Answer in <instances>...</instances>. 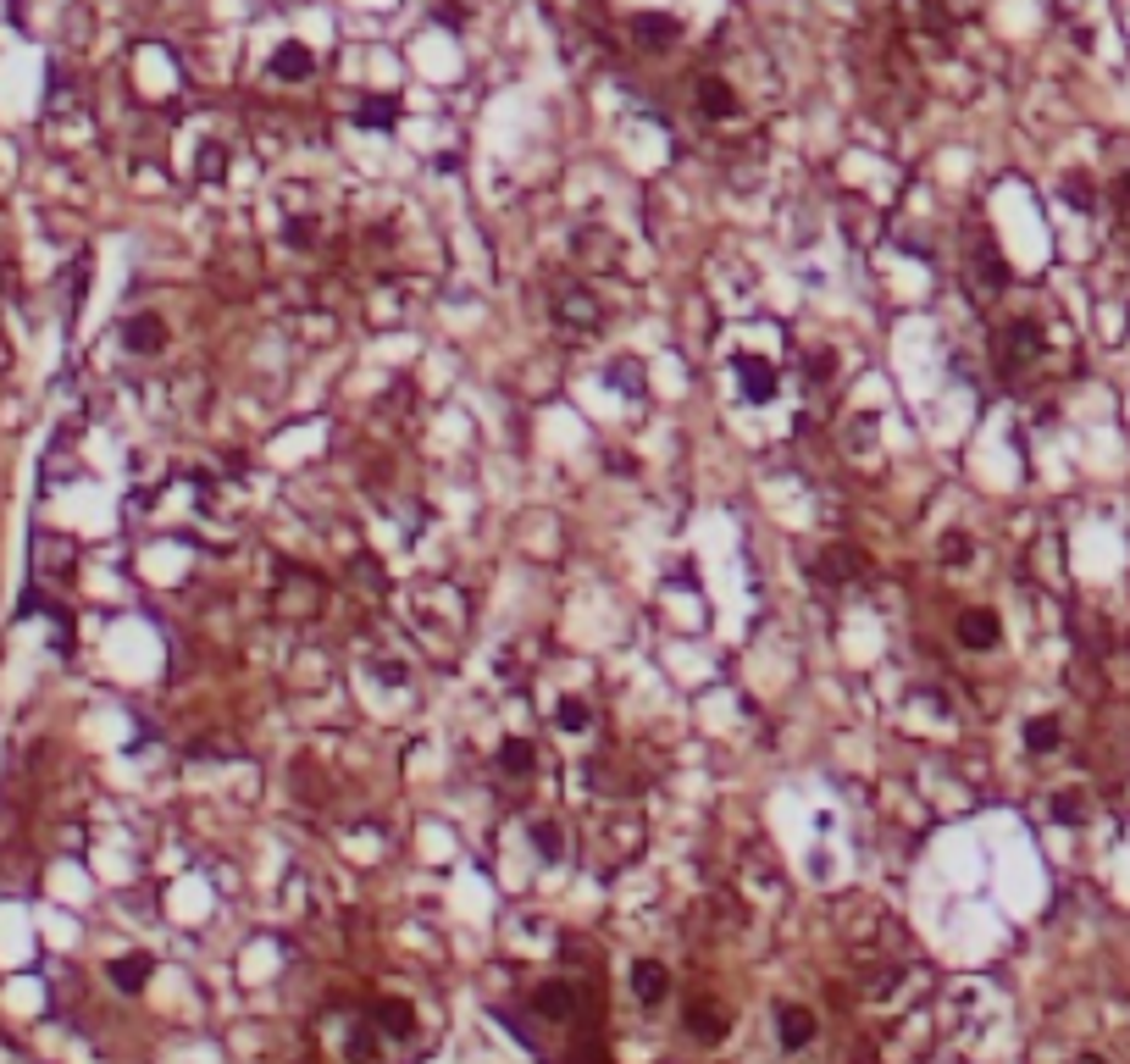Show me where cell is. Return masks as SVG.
Segmentation results:
<instances>
[{
  "instance_id": "7c38bea8",
  "label": "cell",
  "mask_w": 1130,
  "mask_h": 1064,
  "mask_svg": "<svg viewBox=\"0 0 1130 1064\" xmlns=\"http://www.w3.org/2000/svg\"><path fill=\"white\" fill-rule=\"evenodd\" d=\"M954 638L964 643V649L987 654V649H997V638H1004V626H997V616H992V610H964V616L954 621Z\"/></svg>"
},
{
  "instance_id": "3957f363",
  "label": "cell",
  "mask_w": 1130,
  "mask_h": 1064,
  "mask_svg": "<svg viewBox=\"0 0 1130 1064\" xmlns=\"http://www.w3.org/2000/svg\"><path fill=\"white\" fill-rule=\"evenodd\" d=\"M321 599H328V588H321L316 571H283V588H278V616L283 621H311Z\"/></svg>"
},
{
  "instance_id": "7402d4cb",
  "label": "cell",
  "mask_w": 1130,
  "mask_h": 1064,
  "mask_svg": "<svg viewBox=\"0 0 1130 1064\" xmlns=\"http://www.w3.org/2000/svg\"><path fill=\"white\" fill-rule=\"evenodd\" d=\"M1053 820H1064V827H1080L1086 820V793H1075V787H1064V793H1053Z\"/></svg>"
},
{
  "instance_id": "484cf974",
  "label": "cell",
  "mask_w": 1130,
  "mask_h": 1064,
  "mask_svg": "<svg viewBox=\"0 0 1130 1064\" xmlns=\"http://www.w3.org/2000/svg\"><path fill=\"white\" fill-rule=\"evenodd\" d=\"M803 366H810V383H831V377H837V355H831V349H815Z\"/></svg>"
},
{
  "instance_id": "ba28073f",
  "label": "cell",
  "mask_w": 1130,
  "mask_h": 1064,
  "mask_svg": "<svg viewBox=\"0 0 1130 1064\" xmlns=\"http://www.w3.org/2000/svg\"><path fill=\"white\" fill-rule=\"evenodd\" d=\"M776 1037H782L787 1054H803V1047L820 1037L815 1009H810V1004H782V1009H776Z\"/></svg>"
},
{
  "instance_id": "ac0fdd59",
  "label": "cell",
  "mask_w": 1130,
  "mask_h": 1064,
  "mask_svg": "<svg viewBox=\"0 0 1130 1064\" xmlns=\"http://www.w3.org/2000/svg\"><path fill=\"white\" fill-rule=\"evenodd\" d=\"M355 122H361V128H377V134H383V128L399 122V106L389 101V94H366V101L355 106Z\"/></svg>"
},
{
  "instance_id": "277c9868",
  "label": "cell",
  "mask_w": 1130,
  "mask_h": 1064,
  "mask_svg": "<svg viewBox=\"0 0 1130 1064\" xmlns=\"http://www.w3.org/2000/svg\"><path fill=\"white\" fill-rule=\"evenodd\" d=\"M1042 355V328L1037 321H1009L1004 333H997V366L1004 372H1025V366H1037Z\"/></svg>"
},
{
  "instance_id": "83f0119b",
  "label": "cell",
  "mask_w": 1130,
  "mask_h": 1064,
  "mask_svg": "<svg viewBox=\"0 0 1130 1064\" xmlns=\"http://www.w3.org/2000/svg\"><path fill=\"white\" fill-rule=\"evenodd\" d=\"M1075 1064H1108V1059H1103V1054H1080Z\"/></svg>"
},
{
  "instance_id": "d4e9b609",
  "label": "cell",
  "mask_w": 1130,
  "mask_h": 1064,
  "mask_svg": "<svg viewBox=\"0 0 1130 1064\" xmlns=\"http://www.w3.org/2000/svg\"><path fill=\"white\" fill-rule=\"evenodd\" d=\"M970 555H976V538H970V532H948V538H942V566H964Z\"/></svg>"
},
{
  "instance_id": "4316f807",
  "label": "cell",
  "mask_w": 1130,
  "mask_h": 1064,
  "mask_svg": "<svg viewBox=\"0 0 1130 1064\" xmlns=\"http://www.w3.org/2000/svg\"><path fill=\"white\" fill-rule=\"evenodd\" d=\"M1064 200H1070V205H1080V212H1092V189L1080 184V177H1064Z\"/></svg>"
},
{
  "instance_id": "5bb4252c",
  "label": "cell",
  "mask_w": 1130,
  "mask_h": 1064,
  "mask_svg": "<svg viewBox=\"0 0 1130 1064\" xmlns=\"http://www.w3.org/2000/svg\"><path fill=\"white\" fill-rule=\"evenodd\" d=\"M316 73V56H311V45H300V39H288V45H278L272 51V78H283V84H305V78Z\"/></svg>"
},
{
  "instance_id": "7a4b0ae2",
  "label": "cell",
  "mask_w": 1130,
  "mask_h": 1064,
  "mask_svg": "<svg viewBox=\"0 0 1130 1064\" xmlns=\"http://www.w3.org/2000/svg\"><path fill=\"white\" fill-rule=\"evenodd\" d=\"M588 987L576 976H555V981H538L532 987V1014L538 1020H555V1026H576V1020H588Z\"/></svg>"
},
{
  "instance_id": "d6986e66",
  "label": "cell",
  "mask_w": 1130,
  "mask_h": 1064,
  "mask_svg": "<svg viewBox=\"0 0 1130 1064\" xmlns=\"http://www.w3.org/2000/svg\"><path fill=\"white\" fill-rule=\"evenodd\" d=\"M548 721H555V732H588V727H593V716H588L583 699H555Z\"/></svg>"
},
{
  "instance_id": "9c48e42d",
  "label": "cell",
  "mask_w": 1130,
  "mask_h": 1064,
  "mask_svg": "<svg viewBox=\"0 0 1130 1064\" xmlns=\"http://www.w3.org/2000/svg\"><path fill=\"white\" fill-rule=\"evenodd\" d=\"M122 344H128V355H161L167 349V321L156 311H134L122 321Z\"/></svg>"
},
{
  "instance_id": "8fae6325",
  "label": "cell",
  "mask_w": 1130,
  "mask_h": 1064,
  "mask_svg": "<svg viewBox=\"0 0 1130 1064\" xmlns=\"http://www.w3.org/2000/svg\"><path fill=\"white\" fill-rule=\"evenodd\" d=\"M632 39L643 45V51H671V45L682 39V23H676L671 11H638V18H632Z\"/></svg>"
},
{
  "instance_id": "8992f818",
  "label": "cell",
  "mask_w": 1130,
  "mask_h": 1064,
  "mask_svg": "<svg viewBox=\"0 0 1130 1064\" xmlns=\"http://www.w3.org/2000/svg\"><path fill=\"white\" fill-rule=\"evenodd\" d=\"M732 372H737V389H742L748 405L776 399V366H770L765 355H732Z\"/></svg>"
},
{
  "instance_id": "603a6c76",
  "label": "cell",
  "mask_w": 1130,
  "mask_h": 1064,
  "mask_svg": "<svg viewBox=\"0 0 1130 1064\" xmlns=\"http://www.w3.org/2000/svg\"><path fill=\"white\" fill-rule=\"evenodd\" d=\"M976 278L987 283V288H1004V283H1009V267H1004V255H997L992 245L976 250Z\"/></svg>"
},
{
  "instance_id": "cb8c5ba5",
  "label": "cell",
  "mask_w": 1130,
  "mask_h": 1064,
  "mask_svg": "<svg viewBox=\"0 0 1130 1064\" xmlns=\"http://www.w3.org/2000/svg\"><path fill=\"white\" fill-rule=\"evenodd\" d=\"M532 837H538V853H543V860H565V853H571V843H565V832L555 827V820H538V827H532Z\"/></svg>"
},
{
  "instance_id": "44dd1931",
  "label": "cell",
  "mask_w": 1130,
  "mask_h": 1064,
  "mask_svg": "<svg viewBox=\"0 0 1130 1064\" xmlns=\"http://www.w3.org/2000/svg\"><path fill=\"white\" fill-rule=\"evenodd\" d=\"M1058 737H1064V732H1058V721H1053V716L1025 721V749H1030V754H1053V749H1058Z\"/></svg>"
},
{
  "instance_id": "6da1fadb",
  "label": "cell",
  "mask_w": 1130,
  "mask_h": 1064,
  "mask_svg": "<svg viewBox=\"0 0 1130 1064\" xmlns=\"http://www.w3.org/2000/svg\"><path fill=\"white\" fill-rule=\"evenodd\" d=\"M548 316H555V328H560V333L588 338V333H599L604 305H599V295H593L588 283L565 278V283H555V288H548Z\"/></svg>"
},
{
  "instance_id": "2e32d148",
  "label": "cell",
  "mask_w": 1130,
  "mask_h": 1064,
  "mask_svg": "<svg viewBox=\"0 0 1130 1064\" xmlns=\"http://www.w3.org/2000/svg\"><path fill=\"white\" fill-rule=\"evenodd\" d=\"M150 971H156V959H150V954H122V959H111V964H106V976H111V987H117V992H144Z\"/></svg>"
},
{
  "instance_id": "e0dca14e",
  "label": "cell",
  "mask_w": 1130,
  "mask_h": 1064,
  "mask_svg": "<svg viewBox=\"0 0 1130 1064\" xmlns=\"http://www.w3.org/2000/svg\"><path fill=\"white\" fill-rule=\"evenodd\" d=\"M870 566H865V555L859 550H843V543H831L826 555H820V577L826 583H853V577H865Z\"/></svg>"
},
{
  "instance_id": "52a82bcc",
  "label": "cell",
  "mask_w": 1130,
  "mask_h": 1064,
  "mask_svg": "<svg viewBox=\"0 0 1130 1064\" xmlns=\"http://www.w3.org/2000/svg\"><path fill=\"white\" fill-rule=\"evenodd\" d=\"M693 106L704 111L709 122H732L737 111H742V101H737V89L726 84V78H715V73H704V78H693Z\"/></svg>"
},
{
  "instance_id": "4fadbf2b",
  "label": "cell",
  "mask_w": 1130,
  "mask_h": 1064,
  "mask_svg": "<svg viewBox=\"0 0 1130 1064\" xmlns=\"http://www.w3.org/2000/svg\"><path fill=\"white\" fill-rule=\"evenodd\" d=\"M632 998L643 1009L666 1004V998H671V971H666V964H659V959H638L632 964Z\"/></svg>"
},
{
  "instance_id": "5b68a950",
  "label": "cell",
  "mask_w": 1130,
  "mask_h": 1064,
  "mask_svg": "<svg viewBox=\"0 0 1130 1064\" xmlns=\"http://www.w3.org/2000/svg\"><path fill=\"white\" fill-rule=\"evenodd\" d=\"M682 1026H687V1037L693 1042H726V1031H732V1014H726V1004L721 998H709V992H699L693 1004L682 1009Z\"/></svg>"
},
{
  "instance_id": "ffe728a7",
  "label": "cell",
  "mask_w": 1130,
  "mask_h": 1064,
  "mask_svg": "<svg viewBox=\"0 0 1130 1064\" xmlns=\"http://www.w3.org/2000/svg\"><path fill=\"white\" fill-rule=\"evenodd\" d=\"M610 389H621L626 399H643V366L632 361V355H621V361H610Z\"/></svg>"
},
{
  "instance_id": "30bf717a",
  "label": "cell",
  "mask_w": 1130,
  "mask_h": 1064,
  "mask_svg": "<svg viewBox=\"0 0 1130 1064\" xmlns=\"http://www.w3.org/2000/svg\"><path fill=\"white\" fill-rule=\"evenodd\" d=\"M371 1031H383V1037H394V1042L416 1037V1004L411 998H377V1004H371Z\"/></svg>"
},
{
  "instance_id": "9a60e30c",
  "label": "cell",
  "mask_w": 1130,
  "mask_h": 1064,
  "mask_svg": "<svg viewBox=\"0 0 1130 1064\" xmlns=\"http://www.w3.org/2000/svg\"><path fill=\"white\" fill-rule=\"evenodd\" d=\"M499 777L505 782H527L532 777V765H538V749L527 744V737H505V744H499Z\"/></svg>"
}]
</instances>
